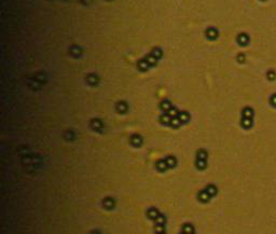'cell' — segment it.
Wrapping results in <instances>:
<instances>
[{"mask_svg":"<svg viewBox=\"0 0 276 234\" xmlns=\"http://www.w3.org/2000/svg\"><path fill=\"white\" fill-rule=\"evenodd\" d=\"M270 103L272 104L274 107H276V94H273L272 96L270 97Z\"/></svg>","mask_w":276,"mask_h":234,"instance_id":"5","label":"cell"},{"mask_svg":"<svg viewBox=\"0 0 276 234\" xmlns=\"http://www.w3.org/2000/svg\"><path fill=\"white\" fill-rule=\"evenodd\" d=\"M253 117V110L249 107H246L243 110V118H247V119H252Z\"/></svg>","mask_w":276,"mask_h":234,"instance_id":"1","label":"cell"},{"mask_svg":"<svg viewBox=\"0 0 276 234\" xmlns=\"http://www.w3.org/2000/svg\"><path fill=\"white\" fill-rule=\"evenodd\" d=\"M237 41L239 42L242 45H246L247 43H248V41H249L248 36H247V35H245V34H241L237 37Z\"/></svg>","mask_w":276,"mask_h":234,"instance_id":"2","label":"cell"},{"mask_svg":"<svg viewBox=\"0 0 276 234\" xmlns=\"http://www.w3.org/2000/svg\"><path fill=\"white\" fill-rule=\"evenodd\" d=\"M266 77H268V79H269V80H275L276 73L274 71V70H269V71H268V73H266Z\"/></svg>","mask_w":276,"mask_h":234,"instance_id":"4","label":"cell"},{"mask_svg":"<svg viewBox=\"0 0 276 234\" xmlns=\"http://www.w3.org/2000/svg\"><path fill=\"white\" fill-rule=\"evenodd\" d=\"M242 126L244 128H250L252 126V119L243 118V120H242Z\"/></svg>","mask_w":276,"mask_h":234,"instance_id":"3","label":"cell"},{"mask_svg":"<svg viewBox=\"0 0 276 234\" xmlns=\"http://www.w3.org/2000/svg\"><path fill=\"white\" fill-rule=\"evenodd\" d=\"M244 58H245V57H244V55H243V54H241V55L238 56V59H239V62H241V63L244 62Z\"/></svg>","mask_w":276,"mask_h":234,"instance_id":"6","label":"cell"}]
</instances>
